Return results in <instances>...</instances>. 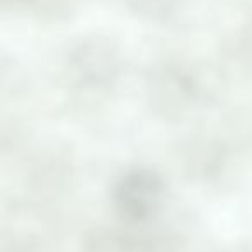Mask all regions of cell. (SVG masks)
Here are the masks:
<instances>
[{"mask_svg": "<svg viewBox=\"0 0 252 252\" xmlns=\"http://www.w3.org/2000/svg\"><path fill=\"white\" fill-rule=\"evenodd\" d=\"M5 4H14L16 7L23 5V7H33L38 11H49L54 12L57 9L66 7V4L69 0H4Z\"/></svg>", "mask_w": 252, "mask_h": 252, "instance_id": "cell-1", "label": "cell"}]
</instances>
